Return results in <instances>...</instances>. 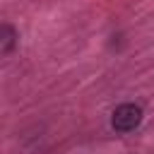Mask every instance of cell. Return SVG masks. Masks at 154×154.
Returning a JSON list of instances; mask_svg holds the SVG:
<instances>
[{
	"label": "cell",
	"instance_id": "cell-1",
	"mask_svg": "<svg viewBox=\"0 0 154 154\" xmlns=\"http://www.w3.org/2000/svg\"><path fill=\"white\" fill-rule=\"evenodd\" d=\"M140 123H142V108L137 103H120L113 111V118H111V125L118 132H130Z\"/></svg>",
	"mask_w": 154,
	"mask_h": 154
},
{
	"label": "cell",
	"instance_id": "cell-2",
	"mask_svg": "<svg viewBox=\"0 0 154 154\" xmlns=\"http://www.w3.org/2000/svg\"><path fill=\"white\" fill-rule=\"evenodd\" d=\"M14 43H17V31L10 24H2L0 26V51L7 55V53H12Z\"/></svg>",
	"mask_w": 154,
	"mask_h": 154
}]
</instances>
